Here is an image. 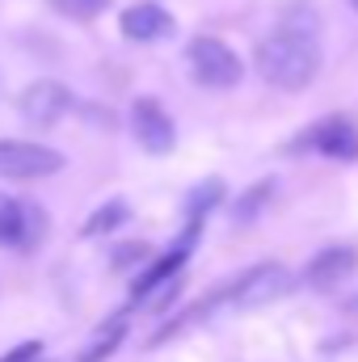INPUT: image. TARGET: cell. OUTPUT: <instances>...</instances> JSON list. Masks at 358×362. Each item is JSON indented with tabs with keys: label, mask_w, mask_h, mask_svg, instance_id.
<instances>
[{
	"label": "cell",
	"mask_w": 358,
	"mask_h": 362,
	"mask_svg": "<svg viewBox=\"0 0 358 362\" xmlns=\"http://www.w3.org/2000/svg\"><path fill=\"white\" fill-rule=\"evenodd\" d=\"M17 105H21L25 122L51 127V122H59V118H64V114L72 110V93L64 89L59 81H34L30 89L17 97Z\"/></svg>",
	"instance_id": "obj_6"
},
{
	"label": "cell",
	"mask_w": 358,
	"mask_h": 362,
	"mask_svg": "<svg viewBox=\"0 0 358 362\" xmlns=\"http://www.w3.org/2000/svg\"><path fill=\"white\" fill-rule=\"evenodd\" d=\"M354 270H358V253H354V249L333 245V249H325V253H316V257L308 262L304 282H308V286H316V291H333V286H342Z\"/></svg>",
	"instance_id": "obj_8"
},
{
	"label": "cell",
	"mask_w": 358,
	"mask_h": 362,
	"mask_svg": "<svg viewBox=\"0 0 358 362\" xmlns=\"http://www.w3.org/2000/svg\"><path fill=\"white\" fill-rule=\"evenodd\" d=\"M350 4H354V8H358V0H350Z\"/></svg>",
	"instance_id": "obj_16"
},
{
	"label": "cell",
	"mask_w": 358,
	"mask_h": 362,
	"mask_svg": "<svg viewBox=\"0 0 358 362\" xmlns=\"http://www.w3.org/2000/svg\"><path fill=\"white\" fill-rule=\"evenodd\" d=\"M30 236H34V211L21 206L17 198L0 194V249L4 245H30Z\"/></svg>",
	"instance_id": "obj_10"
},
{
	"label": "cell",
	"mask_w": 358,
	"mask_h": 362,
	"mask_svg": "<svg viewBox=\"0 0 358 362\" xmlns=\"http://www.w3.org/2000/svg\"><path fill=\"white\" fill-rule=\"evenodd\" d=\"M291 291V274L287 266H278V262H262V266H253V270L245 274V278H236L232 286H224V291H215L194 316H202V312H215V308H262L270 299H282Z\"/></svg>",
	"instance_id": "obj_2"
},
{
	"label": "cell",
	"mask_w": 358,
	"mask_h": 362,
	"mask_svg": "<svg viewBox=\"0 0 358 362\" xmlns=\"http://www.w3.org/2000/svg\"><path fill=\"white\" fill-rule=\"evenodd\" d=\"M131 131H135L139 148H148L152 156H165V152L178 144V127H173V118L161 110L156 97H139V101L131 105Z\"/></svg>",
	"instance_id": "obj_5"
},
{
	"label": "cell",
	"mask_w": 358,
	"mask_h": 362,
	"mask_svg": "<svg viewBox=\"0 0 358 362\" xmlns=\"http://www.w3.org/2000/svg\"><path fill=\"white\" fill-rule=\"evenodd\" d=\"M219 198H224V185H219V181H207V185H198V189H194V202H190V215L198 219V215H202V206L211 211Z\"/></svg>",
	"instance_id": "obj_14"
},
{
	"label": "cell",
	"mask_w": 358,
	"mask_h": 362,
	"mask_svg": "<svg viewBox=\"0 0 358 362\" xmlns=\"http://www.w3.org/2000/svg\"><path fill=\"white\" fill-rule=\"evenodd\" d=\"M59 169H64V156L47 144H25V139H4L0 144V177L34 181V177H51Z\"/></svg>",
	"instance_id": "obj_4"
},
{
	"label": "cell",
	"mask_w": 358,
	"mask_h": 362,
	"mask_svg": "<svg viewBox=\"0 0 358 362\" xmlns=\"http://www.w3.org/2000/svg\"><path fill=\"white\" fill-rule=\"evenodd\" d=\"M185 59H190V72H194V81L202 89H232L241 81V72H245L241 55L219 38H194Z\"/></svg>",
	"instance_id": "obj_3"
},
{
	"label": "cell",
	"mask_w": 358,
	"mask_h": 362,
	"mask_svg": "<svg viewBox=\"0 0 358 362\" xmlns=\"http://www.w3.org/2000/svg\"><path fill=\"white\" fill-rule=\"evenodd\" d=\"M299 148H312V152H321L329 160H354L358 156V127L350 118H329V122L312 127L299 139Z\"/></svg>",
	"instance_id": "obj_7"
},
{
	"label": "cell",
	"mask_w": 358,
	"mask_h": 362,
	"mask_svg": "<svg viewBox=\"0 0 358 362\" xmlns=\"http://www.w3.org/2000/svg\"><path fill=\"white\" fill-rule=\"evenodd\" d=\"M64 17H72V21H93L97 13H105V4L110 0H51Z\"/></svg>",
	"instance_id": "obj_12"
},
{
	"label": "cell",
	"mask_w": 358,
	"mask_h": 362,
	"mask_svg": "<svg viewBox=\"0 0 358 362\" xmlns=\"http://www.w3.org/2000/svg\"><path fill=\"white\" fill-rule=\"evenodd\" d=\"M122 333H127V320H122V316H118V320H110L105 329H97V337L85 346V354H81L76 362H101V358H110V354L118 350Z\"/></svg>",
	"instance_id": "obj_11"
},
{
	"label": "cell",
	"mask_w": 358,
	"mask_h": 362,
	"mask_svg": "<svg viewBox=\"0 0 358 362\" xmlns=\"http://www.w3.org/2000/svg\"><path fill=\"white\" fill-rule=\"evenodd\" d=\"M169 30H173L169 8H161V4H152V0L131 4V8L122 13V34H127L131 42H156V38H165Z\"/></svg>",
	"instance_id": "obj_9"
},
{
	"label": "cell",
	"mask_w": 358,
	"mask_h": 362,
	"mask_svg": "<svg viewBox=\"0 0 358 362\" xmlns=\"http://www.w3.org/2000/svg\"><path fill=\"white\" fill-rule=\"evenodd\" d=\"M258 72L274 89H308L321 72V51L316 38L308 34H291V30H274L258 47Z\"/></svg>",
	"instance_id": "obj_1"
},
{
	"label": "cell",
	"mask_w": 358,
	"mask_h": 362,
	"mask_svg": "<svg viewBox=\"0 0 358 362\" xmlns=\"http://www.w3.org/2000/svg\"><path fill=\"white\" fill-rule=\"evenodd\" d=\"M122 219H127V206H122V202H114V206H110V211H105V206H101V211H97V215H93L89 223H85V236H97V232H101V228H105V232H110V228H114V223H122Z\"/></svg>",
	"instance_id": "obj_13"
},
{
	"label": "cell",
	"mask_w": 358,
	"mask_h": 362,
	"mask_svg": "<svg viewBox=\"0 0 358 362\" xmlns=\"http://www.w3.org/2000/svg\"><path fill=\"white\" fill-rule=\"evenodd\" d=\"M38 354H42V346H38V341H25V346H17L13 354H4L0 362H34Z\"/></svg>",
	"instance_id": "obj_15"
}]
</instances>
